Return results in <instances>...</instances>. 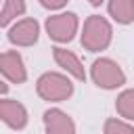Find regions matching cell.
<instances>
[{
	"instance_id": "10",
	"label": "cell",
	"mask_w": 134,
	"mask_h": 134,
	"mask_svg": "<svg viewBox=\"0 0 134 134\" xmlns=\"http://www.w3.org/2000/svg\"><path fill=\"white\" fill-rule=\"evenodd\" d=\"M109 13L115 21L130 23V21H134V2L132 0H113V2H109Z\"/></svg>"
},
{
	"instance_id": "12",
	"label": "cell",
	"mask_w": 134,
	"mask_h": 134,
	"mask_svg": "<svg viewBox=\"0 0 134 134\" xmlns=\"http://www.w3.org/2000/svg\"><path fill=\"white\" fill-rule=\"evenodd\" d=\"M25 10V4L21 0H4L2 2V13H0V25H6L13 17L21 15Z\"/></svg>"
},
{
	"instance_id": "1",
	"label": "cell",
	"mask_w": 134,
	"mask_h": 134,
	"mask_svg": "<svg viewBox=\"0 0 134 134\" xmlns=\"http://www.w3.org/2000/svg\"><path fill=\"white\" fill-rule=\"evenodd\" d=\"M109 42H111V27H109V23L103 17H98V15L88 17L86 23H84L82 46L86 50H103Z\"/></svg>"
},
{
	"instance_id": "9",
	"label": "cell",
	"mask_w": 134,
	"mask_h": 134,
	"mask_svg": "<svg viewBox=\"0 0 134 134\" xmlns=\"http://www.w3.org/2000/svg\"><path fill=\"white\" fill-rule=\"evenodd\" d=\"M54 59H57V63H59L61 67H65L73 77H77V80H84V77H86V71H84V67H82L80 59H77L71 50L54 48Z\"/></svg>"
},
{
	"instance_id": "3",
	"label": "cell",
	"mask_w": 134,
	"mask_h": 134,
	"mask_svg": "<svg viewBox=\"0 0 134 134\" xmlns=\"http://www.w3.org/2000/svg\"><path fill=\"white\" fill-rule=\"evenodd\" d=\"M92 80L100 86V88H117L124 84V71L119 69L117 63L109 61V59H98L92 65Z\"/></svg>"
},
{
	"instance_id": "4",
	"label": "cell",
	"mask_w": 134,
	"mask_h": 134,
	"mask_svg": "<svg viewBox=\"0 0 134 134\" xmlns=\"http://www.w3.org/2000/svg\"><path fill=\"white\" fill-rule=\"evenodd\" d=\"M46 29L48 36L57 42H69L77 29V17L73 13H61V15H52L46 21Z\"/></svg>"
},
{
	"instance_id": "6",
	"label": "cell",
	"mask_w": 134,
	"mask_h": 134,
	"mask_svg": "<svg viewBox=\"0 0 134 134\" xmlns=\"http://www.w3.org/2000/svg\"><path fill=\"white\" fill-rule=\"evenodd\" d=\"M0 69H2L4 77L10 80V82H15V84L25 82V77H27L25 67H23V61H21L19 52H15V50L2 52V57H0Z\"/></svg>"
},
{
	"instance_id": "11",
	"label": "cell",
	"mask_w": 134,
	"mask_h": 134,
	"mask_svg": "<svg viewBox=\"0 0 134 134\" xmlns=\"http://www.w3.org/2000/svg\"><path fill=\"white\" fill-rule=\"evenodd\" d=\"M115 107H117V113H119L121 117L134 119V90L121 92L119 98H117V103H115Z\"/></svg>"
},
{
	"instance_id": "5",
	"label": "cell",
	"mask_w": 134,
	"mask_h": 134,
	"mask_svg": "<svg viewBox=\"0 0 134 134\" xmlns=\"http://www.w3.org/2000/svg\"><path fill=\"white\" fill-rule=\"evenodd\" d=\"M38 31L40 27L34 19H23L8 29V40L17 46H31L38 40Z\"/></svg>"
},
{
	"instance_id": "2",
	"label": "cell",
	"mask_w": 134,
	"mask_h": 134,
	"mask_svg": "<svg viewBox=\"0 0 134 134\" xmlns=\"http://www.w3.org/2000/svg\"><path fill=\"white\" fill-rule=\"evenodd\" d=\"M71 82L61 73H44L38 80V94L46 100H65L67 96H71Z\"/></svg>"
},
{
	"instance_id": "13",
	"label": "cell",
	"mask_w": 134,
	"mask_h": 134,
	"mask_svg": "<svg viewBox=\"0 0 134 134\" xmlns=\"http://www.w3.org/2000/svg\"><path fill=\"white\" fill-rule=\"evenodd\" d=\"M105 134H134V130H132L128 124L119 121V119H107V124H105Z\"/></svg>"
},
{
	"instance_id": "14",
	"label": "cell",
	"mask_w": 134,
	"mask_h": 134,
	"mask_svg": "<svg viewBox=\"0 0 134 134\" xmlns=\"http://www.w3.org/2000/svg\"><path fill=\"white\" fill-rule=\"evenodd\" d=\"M65 2H42V6H46V8H61Z\"/></svg>"
},
{
	"instance_id": "8",
	"label": "cell",
	"mask_w": 134,
	"mask_h": 134,
	"mask_svg": "<svg viewBox=\"0 0 134 134\" xmlns=\"http://www.w3.org/2000/svg\"><path fill=\"white\" fill-rule=\"evenodd\" d=\"M44 126L48 134H75V126L71 117L59 109H50L44 113Z\"/></svg>"
},
{
	"instance_id": "7",
	"label": "cell",
	"mask_w": 134,
	"mask_h": 134,
	"mask_svg": "<svg viewBox=\"0 0 134 134\" xmlns=\"http://www.w3.org/2000/svg\"><path fill=\"white\" fill-rule=\"evenodd\" d=\"M0 117L6 126L10 128H23L27 124V113H25V107L17 100H10V98H4L0 100Z\"/></svg>"
}]
</instances>
